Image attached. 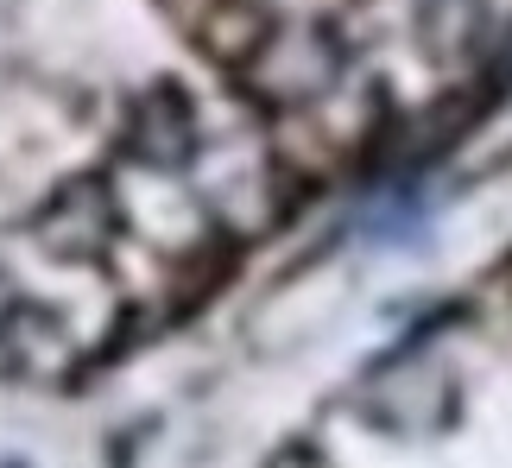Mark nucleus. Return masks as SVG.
<instances>
[{
  "label": "nucleus",
  "mask_w": 512,
  "mask_h": 468,
  "mask_svg": "<svg viewBox=\"0 0 512 468\" xmlns=\"http://www.w3.org/2000/svg\"><path fill=\"white\" fill-rule=\"evenodd\" d=\"M354 70V45L336 19H304V26H285L260 45V57L234 76L266 114H298L310 102H323L329 89H342Z\"/></svg>",
  "instance_id": "obj_1"
},
{
  "label": "nucleus",
  "mask_w": 512,
  "mask_h": 468,
  "mask_svg": "<svg viewBox=\"0 0 512 468\" xmlns=\"http://www.w3.org/2000/svg\"><path fill=\"white\" fill-rule=\"evenodd\" d=\"M285 121H291V127L279 133V165H285L298 184H317V178H329L336 165H348L354 152H367V146L386 133L392 95H386L380 83H367V76H354V83L329 89L323 102L285 114Z\"/></svg>",
  "instance_id": "obj_2"
},
{
  "label": "nucleus",
  "mask_w": 512,
  "mask_h": 468,
  "mask_svg": "<svg viewBox=\"0 0 512 468\" xmlns=\"http://www.w3.org/2000/svg\"><path fill=\"white\" fill-rule=\"evenodd\" d=\"M121 241V197L108 178H64L45 203L32 209V247L64 266H102Z\"/></svg>",
  "instance_id": "obj_3"
},
{
  "label": "nucleus",
  "mask_w": 512,
  "mask_h": 468,
  "mask_svg": "<svg viewBox=\"0 0 512 468\" xmlns=\"http://www.w3.org/2000/svg\"><path fill=\"white\" fill-rule=\"evenodd\" d=\"M159 13L228 76H241L260 57L266 38L279 32V7L272 0H159Z\"/></svg>",
  "instance_id": "obj_4"
},
{
  "label": "nucleus",
  "mask_w": 512,
  "mask_h": 468,
  "mask_svg": "<svg viewBox=\"0 0 512 468\" xmlns=\"http://www.w3.org/2000/svg\"><path fill=\"white\" fill-rule=\"evenodd\" d=\"M121 152L146 171H184L203 152V114H196L184 83H146L127 102Z\"/></svg>",
  "instance_id": "obj_5"
},
{
  "label": "nucleus",
  "mask_w": 512,
  "mask_h": 468,
  "mask_svg": "<svg viewBox=\"0 0 512 468\" xmlns=\"http://www.w3.org/2000/svg\"><path fill=\"white\" fill-rule=\"evenodd\" d=\"M0 367L32 386H70L83 374V342L51 304H13L0 310Z\"/></svg>",
  "instance_id": "obj_6"
},
{
  "label": "nucleus",
  "mask_w": 512,
  "mask_h": 468,
  "mask_svg": "<svg viewBox=\"0 0 512 468\" xmlns=\"http://www.w3.org/2000/svg\"><path fill=\"white\" fill-rule=\"evenodd\" d=\"M418 38L443 64L475 57L487 38V0H418Z\"/></svg>",
  "instance_id": "obj_7"
},
{
  "label": "nucleus",
  "mask_w": 512,
  "mask_h": 468,
  "mask_svg": "<svg viewBox=\"0 0 512 468\" xmlns=\"http://www.w3.org/2000/svg\"><path fill=\"white\" fill-rule=\"evenodd\" d=\"M260 468H329V456H323L310 437H291V443H279V450H272Z\"/></svg>",
  "instance_id": "obj_8"
}]
</instances>
